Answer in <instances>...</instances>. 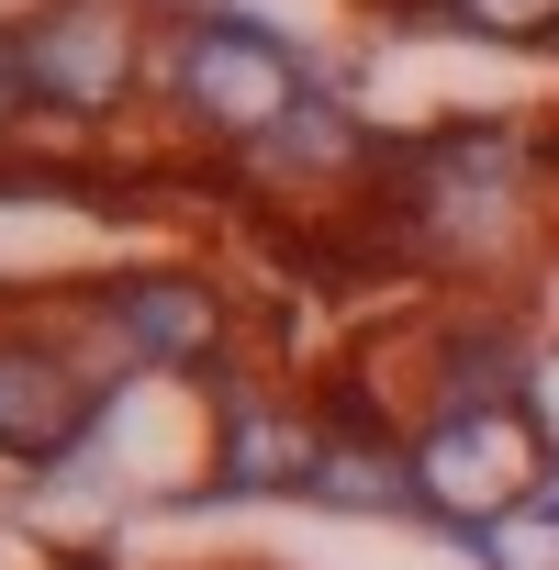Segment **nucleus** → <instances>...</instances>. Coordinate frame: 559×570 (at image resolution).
Segmentation results:
<instances>
[{
  "mask_svg": "<svg viewBox=\"0 0 559 570\" xmlns=\"http://www.w3.org/2000/svg\"><path fill=\"white\" fill-rule=\"evenodd\" d=\"M157 68H168L179 112H190L202 135H224V146H268L280 124L314 101L303 57L280 46L268 23H246V12H190V23L157 46Z\"/></svg>",
  "mask_w": 559,
  "mask_h": 570,
  "instance_id": "obj_2",
  "label": "nucleus"
},
{
  "mask_svg": "<svg viewBox=\"0 0 559 570\" xmlns=\"http://www.w3.org/2000/svg\"><path fill=\"white\" fill-rule=\"evenodd\" d=\"M35 101V79H23V35H0V124H12Z\"/></svg>",
  "mask_w": 559,
  "mask_h": 570,
  "instance_id": "obj_8",
  "label": "nucleus"
},
{
  "mask_svg": "<svg viewBox=\"0 0 559 570\" xmlns=\"http://www.w3.org/2000/svg\"><path fill=\"white\" fill-rule=\"evenodd\" d=\"M548 459H559V436L526 425V403H425L414 414V514L492 537L537 503Z\"/></svg>",
  "mask_w": 559,
  "mask_h": 570,
  "instance_id": "obj_1",
  "label": "nucleus"
},
{
  "mask_svg": "<svg viewBox=\"0 0 559 570\" xmlns=\"http://www.w3.org/2000/svg\"><path fill=\"white\" fill-rule=\"evenodd\" d=\"M101 314H112V358H124V370H213L224 336H235L224 292L190 279V268H135V279H112Z\"/></svg>",
  "mask_w": 559,
  "mask_h": 570,
  "instance_id": "obj_4",
  "label": "nucleus"
},
{
  "mask_svg": "<svg viewBox=\"0 0 559 570\" xmlns=\"http://www.w3.org/2000/svg\"><path fill=\"white\" fill-rule=\"evenodd\" d=\"M146 68V35H135V0H46V12L23 23V79L46 112H79L101 124Z\"/></svg>",
  "mask_w": 559,
  "mask_h": 570,
  "instance_id": "obj_3",
  "label": "nucleus"
},
{
  "mask_svg": "<svg viewBox=\"0 0 559 570\" xmlns=\"http://www.w3.org/2000/svg\"><path fill=\"white\" fill-rule=\"evenodd\" d=\"M526 514H537V525L559 537V459H548V481H537V503H526Z\"/></svg>",
  "mask_w": 559,
  "mask_h": 570,
  "instance_id": "obj_9",
  "label": "nucleus"
},
{
  "mask_svg": "<svg viewBox=\"0 0 559 570\" xmlns=\"http://www.w3.org/2000/svg\"><path fill=\"white\" fill-rule=\"evenodd\" d=\"M101 425V370H79L57 336H0V459H68Z\"/></svg>",
  "mask_w": 559,
  "mask_h": 570,
  "instance_id": "obj_5",
  "label": "nucleus"
},
{
  "mask_svg": "<svg viewBox=\"0 0 559 570\" xmlns=\"http://www.w3.org/2000/svg\"><path fill=\"white\" fill-rule=\"evenodd\" d=\"M459 35H492V46H548L559 35V0H437Z\"/></svg>",
  "mask_w": 559,
  "mask_h": 570,
  "instance_id": "obj_7",
  "label": "nucleus"
},
{
  "mask_svg": "<svg viewBox=\"0 0 559 570\" xmlns=\"http://www.w3.org/2000/svg\"><path fill=\"white\" fill-rule=\"evenodd\" d=\"M314 459H325V414L235 403L224 414V448H213V481L224 492H314Z\"/></svg>",
  "mask_w": 559,
  "mask_h": 570,
  "instance_id": "obj_6",
  "label": "nucleus"
}]
</instances>
